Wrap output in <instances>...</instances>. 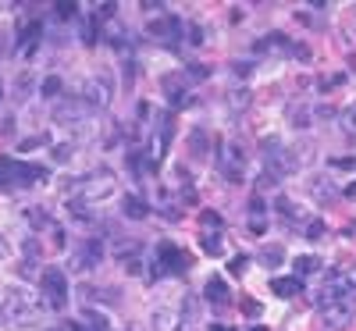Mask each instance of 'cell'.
Wrapping results in <instances>:
<instances>
[{"instance_id": "8992f818", "label": "cell", "mask_w": 356, "mask_h": 331, "mask_svg": "<svg viewBox=\"0 0 356 331\" xmlns=\"http://www.w3.org/2000/svg\"><path fill=\"white\" fill-rule=\"evenodd\" d=\"M114 193V175L111 171H93L79 178V200L93 203V200H107Z\"/></svg>"}, {"instance_id": "7dc6e473", "label": "cell", "mask_w": 356, "mask_h": 331, "mask_svg": "<svg viewBox=\"0 0 356 331\" xmlns=\"http://www.w3.org/2000/svg\"><path fill=\"white\" fill-rule=\"evenodd\" d=\"M346 196H349V200H356V186H349V189H346Z\"/></svg>"}, {"instance_id": "2e32d148", "label": "cell", "mask_w": 356, "mask_h": 331, "mask_svg": "<svg viewBox=\"0 0 356 331\" xmlns=\"http://www.w3.org/2000/svg\"><path fill=\"white\" fill-rule=\"evenodd\" d=\"M154 331H182V317L168 307H161V310H154Z\"/></svg>"}, {"instance_id": "e575fe53", "label": "cell", "mask_w": 356, "mask_h": 331, "mask_svg": "<svg viewBox=\"0 0 356 331\" xmlns=\"http://www.w3.org/2000/svg\"><path fill=\"white\" fill-rule=\"evenodd\" d=\"M29 221H33V228H50V218L43 210H29Z\"/></svg>"}, {"instance_id": "30bf717a", "label": "cell", "mask_w": 356, "mask_h": 331, "mask_svg": "<svg viewBox=\"0 0 356 331\" xmlns=\"http://www.w3.org/2000/svg\"><path fill=\"white\" fill-rule=\"evenodd\" d=\"M100 260H104V243H100V239H86V243L75 250V264H72V267H79V271H93Z\"/></svg>"}, {"instance_id": "3957f363", "label": "cell", "mask_w": 356, "mask_h": 331, "mask_svg": "<svg viewBox=\"0 0 356 331\" xmlns=\"http://www.w3.org/2000/svg\"><path fill=\"white\" fill-rule=\"evenodd\" d=\"M193 267V257L186 250H178L175 243H161L157 246V264H154V275L164 278V275H186Z\"/></svg>"}, {"instance_id": "277c9868", "label": "cell", "mask_w": 356, "mask_h": 331, "mask_svg": "<svg viewBox=\"0 0 356 331\" xmlns=\"http://www.w3.org/2000/svg\"><path fill=\"white\" fill-rule=\"evenodd\" d=\"M40 289H43V299H47L54 310H65L68 307V278H65L61 267H43Z\"/></svg>"}, {"instance_id": "603a6c76", "label": "cell", "mask_w": 356, "mask_h": 331, "mask_svg": "<svg viewBox=\"0 0 356 331\" xmlns=\"http://www.w3.org/2000/svg\"><path fill=\"white\" fill-rule=\"evenodd\" d=\"M61 89H65V79H61V75H47V79L40 82V93H43V97H61Z\"/></svg>"}, {"instance_id": "f35d334b", "label": "cell", "mask_w": 356, "mask_h": 331, "mask_svg": "<svg viewBox=\"0 0 356 331\" xmlns=\"http://www.w3.org/2000/svg\"><path fill=\"white\" fill-rule=\"evenodd\" d=\"M82 40H86L89 47L97 43V18H89V22H86V36H82Z\"/></svg>"}, {"instance_id": "83f0119b", "label": "cell", "mask_w": 356, "mask_h": 331, "mask_svg": "<svg viewBox=\"0 0 356 331\" xmlns=\"http://www.w3.org/2000/svg\"><path fill=\"white\" fill-rule=\"evenodd\" d=\"M200 221H203V228H207V232H211V228L218 232V228L225 225V221H221V214H214V210H203V214H200Z\"/></svg>"}, {"instance_id": "d6a6232c", "label": "cell", "mask_w": 356, "mask_h": 331, "mask_svg": "<svg viewBox=\"0 0 356 331\" xmlns=\"http://www.w3.org/2000/svg\"><path fill=\"white\" fill-rule=\"evenodd\" d=\"M72 154H75L72 143H57V146H54V161H68Z\"/></svg>"}, {"instance_id": "52a82bcc", "label": "cell", "mask_w": 356, "mask_h": 331, "mask_svg": "<svg viewBox=\"0 0 356 331\" xmlns=\"http://www.w3.org/2000/svg\"><path fill=\"white\" fill-rule=\"evenodd\" d=\"M356 317V299H339V303L321 307V324L324 331H346Z\"/></svg>"}, {"instance_id": "bcb514c9", "label": "cell", "mask_w": 356, "mask_h": 331, "mask_svg": "<svg viewBox=\"0 0 356 331\" xmlns=\"http://www.w3.org/2000/svg\"><path fill=\"white\" fill-rule=\"evenodd\" d=\"M68 331H86V324H82V321H72V324H68Z\"/></svg>"}, {"instance_id": "ab89813d", "label": "cell", "mask_w": 356, "mask_h": 331, "mask_svg": "<svg viewBox=\"0 0 356 331\" xmlns=\"http://www.w3.org/2000/svg\"><path fill=\"white\" fill-rule=\"evenodd\" d=\"M186 33H189V43H193V47L203 43V29H200V25H186Z\"/></svg>"}, {"instance_id": "4fadbf2b", "label": "cell", "mask_w": 356, "mask_h": 331, "mask_svg": "<svg viewBox=\"0 0 356 331\" xmlns=\"http://www.w3.org/2000/svg\"><path fill=\"white\" fill-rule=\"evenodd\" d=\"M186 33V25L178 22V18H157L150 22V36L161 40V43H175V36H182Z\"/></svg>"}, {"instance_id": "ac0fdd59", "label": "cell", "mask_w": 356, "mask_h": 331, "mask_svg": "<svg viewBox=\"0 0 356 331\" xmlns=\"http://www.w3.org/2000/svg\"><path fill=\"white\" fill-rule=\"evenodd\" d=\"M122 214L132 218V221H146L150 218V207H146V200H139V196H125L122 200Z\"/></svg>"}, {"instance_id": "f6af8a7d", "label": "cell", "mask_w": 356, "mask_h": 331, "mask_svg": "<svg viewBox=\"0 0 356 331\" xmlns=\"http://www.w3.org/2000/svg\"><path fill=\"white\" fill-rule=\"evenodd\" d=\"M342 275H346V278H349V282L356 285V260H353V267H349V271H342Z\"/></svg>"}, {"instance_id": "816d5d0a", "label": "cell", "mask_w": 356, "mask_h": 331, "mask_svg": "<svg viewBox=\"0 0 356 331\" xmlns=\"http://www.w3.org/2000/svg\"><path fill=\"white\" fill-rule=\"evenodd\" d=\"M0 97H4V89H0Z\"/></svg>"}, {"instance_id": "8d00e7d4", "label": "cell", "mask_w": 356, "mask_h": 331, "mask_svg": "<svg viewBox=\"0 0 356 331\" xmlns=\"http://www.w3.org/2000/svg\"><path fill=\"white\" fill-rule=\"evenodd\" d=\"M193 146H196V150H193V154H196V157H203V154H207V136H203L200 129L193 132Z\"/></svg>"}, {"instance_id": "f907efd6", "label": "cell", "mask_w": 356, "mask_h": 331, "mask_svg": "<svg viewBox=\"0 0 356 331\" xmlns=\"http://www.w3.org/2000/svg\"><path fill=\"white\" fill-rule=\"evenodd\" d=\"M253 331H267V328H253Z\"/></svg>"}, {"instance_id": "7402d4cb", "label": "cell", "mask_w": 356, "mask_h": 331, "mask_svg": "<svg viewBox=\"0 0 356 331\" xmlns=\"http://www.w3.org/2000/svg\"><path fill=\"white\" fill-rule=\"evenodd\" d=\"M282 260H285V246H278V243H271V246L260 250V264H264V267H278Z\"/></svg>"}, {"instance_id": "ffe728a7", "label": "cell", "mask_w": 356, "mask_h": 331, "mask_svg": "<svg viewBox=\"0 0 356 331\" xmlns=\"http://www.w3.org/2000/svg\"><path fill=\"white\" fill-rule=\"evenodd\" d=\"M200 246H203V253L221 257V250H225V239H221V232H203V235H200Z\"/></svg>"}, {"instance_id": "8fae6325", "label": "cell", "mask_w": 356, "mask_h": 331, "mask_svg": "<svg viewBox=\"0 0 356 331\" xmlns=\"http://www.w3.org/2000/svg\"><path fill=\"white\" fill-rule=\"evenodd\" d=\"M203 296H207V303H211L214 310H225V307H232V292H228L225 278H207V285H203Z\"/></svg>"}, {"instance_id": "f546056e", "label": "cell", "mask_w": 356, "mask_h": 331, "mask_svg": "<svg viewBox=\"0 0 356 331\" xmlns=\"http://www.w3.org/2000/svg\"><path fill=\"white\" fill-rule=\"evenodd\" d=\"M307 239H324V232H328V228H324V221L321 218H314V221H307Z\"/></svg>"}, {"instance_id": "74e56055", "label": "cell", "mask_w": 356, "mask_h": 331, "mask_svg": "<svg viewBox=\"0 0 356 331\" xmlns=\"http://www.w3.org/2000/svg\"><path fill=\"white\" fill-rule=\"evenodd\" d=\"M79 292H82V299H86V303H93V299H100V292H97V289H89V285H86V289H79ZM104 299L118 303V296H104Z\"/></svg>"}, {"instance_id": "7bdbcfd3", "label": "cell", "mask_w": 356, "mask_h": 331, "mask_svg": "<svg viewBox=\"0 0 356 331\" xmlns=\"http://www.w3.org/2000/svg\"><path fill=\"white\" fill-rule=\"evenodd\" d=\"M243 310H246L250 317H257V314H260V303H253V299H246V303H243Z\"/></svg>"}, {"instance_id": "681fc988", "label": "cell", "mask_w": 356, "mask_h": 331, "mask_svg": "<svg viewBox=\"0 0 356 331\" xmlns=\"http://www.w3.org/2000/svg\"><path fill=\"white\" fill-rule=\"evenodd\" d=\"M47 331H68V328H47Z\"/></svg>"}, {"instance_id": "d6986e66", "label": "cell", "mask_w": 356, "mask_h": 331, "mask_svg": "<svg viewBox=\"0 0 356 331\" xmlns=\"http://www.w3.org/2000/svg\"><path fill=\"white\" fill-rule=\"evenodd\" d=\"M271 292L282 296V299H292V296L303 292V282H300V278H275V282H271Z\"/></svg>"}, {"instance_id": "44dd1931", "label": "cell", "mask_w": 356, "mask_h": 331, "mask_svg": "<svg viewBox=\"0 0 356 331\" xmlns=\"http://www.w3.org/2000/svg\"><path fill=\"white\" fill-rule=\"evenodd\" d=\"M292 267H296V275H292V278H300V282H303V278H310V275H317V271H321V260H317V257H300Z\"/></svg>"}, {"instance_id": "7c38bea8", "label": "cell", "mask_w": 356, "mask_h": 331, "mask_svg": "<svg viewBox=\"0 0 356 331\" xmlns=\"http://www.w3.org/2000/svg\"><path fill=\"white\" fill-rule=\"evenodd\" d=\"M161 86H164V93H168L171 107H182V104H189V89H186V72H182V75H164V79H161Z\"/></svg>"}, {"instance_id": "484cf974", "label": "cell", "mask_w": 356, "mask_h": 331, "mask_svg": "<svg viewBox=\"0 0 356 331\" xmlns=\"http://www.w3.org/2000/svg\"><path fill=\"white\" fill-rule=\"evenodd\" d=\"M86 331H107L104 314H97V310H86Z\"/></svg>"}, {"instance_id": "9c48e42d", "label": "cell", "mask_w": 356, "mask_h": 331, "mask_svg": "<svg viewBox=\"0 0 356 331\" xmlns=\"http://www.w3.org/2000/svg\"><path fill=\"white\" fill-rule=\"evenodd\" d=\"M89 114H93V107H89L82 97H75V100H61V104H57L54 122H57V125H82Z\"/></svg>"}, {"instance_id": "5bb4252c", "label": "cell", "mask_w": 356, "mask_h": 331, "mask_svg": "<svg viewBox=\"0 0 356 331\" xmlns=\"http://www.w3.org/2000/svg\"><path fill=\"white\" fill-rule=\"evenodd\" d=\"M310 196H314L317 203L328 207V203H335V200L342 196V189L332 182V178H310Z\"/></svg>"}, {"instance_id": "e0dca14e", "label": "cell", "mask_w": 356, "mask_h": 331, "mask_svg": "<svg viewBox=\"0 0 356 331\" xmlns=\"http://www.w3.org/2000/svg\"><path fill=\"white\" fill-rule=\"evenodd\" d=\"M68 214H72L75 221H82V225H97V210L89 207L86 200H79V196L68 200Z\"/></svg>"}, {"instance_id": "d590c367", "label": "cell", "mask_w": 356, "mask_h": 331, "mask_svg": "<svg viewBox=\"0 0 356 331\" xmlns=\"http://www.w3.org/2000/svg\"><path fill=\"white\" fill-rule=\"evenodd\" d=\"M50 235H54V246H57V250L68 246V239H65V228H61V225H50Z\"/></svg>"}, {"instance_id": "c3c4849f", "label": "cell", "mask_w": 356, "mask_h": 331, "mask_svg": "<svg viewBox=\"0 0 356 331\" xmlns=\"http://www.w3.org/2000/svg\"><path fill=\"white\" fill-rule=\"evenodd\" d=\"M211 331H232V328H218V324H214V328H211Z\"/></svg>"}, {"instance_id": "d4e9b609", "label": "cell", "mask_w": 356, "mask_h": 331, "mask_svg": "<svg viewBox=\"0 0 356 331\" xmlns=\"http://www.w3.org/2000/svg\"><path fill=\"white\" fill-rule=\"evenodd\" d=\"M289 125L307 129L310 125V107H289Z\"/></svg>"}, {"instance_id": "4316f807", "label": "cell", "mask_w": 356, "mask_h": 331, "mask_svg": "<svg viewBox=\"0 0 356 331\" xmlns=\"http://www.w3.org/2000/svg\"><path fill=\"white\" fill-rule=\"evenodd\" d=\"M339 118H342V129H346L349 136H356V104H353V107H346Z\"/></svg>"}, {"instance_id": "7a4b0ae2", "label": "cell", "mask_w": 356, "mask_h": 331, "mask_svg": "<svg viewBox=\"0 0 356 331\" xmlns=\"http://www.w3.org/2000/svg\"><path fill=\"white\" fill-rule=\"evenodd\" d=\"M47 182L50 171L40 168V164H22V161H11V157H0V186H33V182Z\"/></svg>"}, {"instance_id": "4dcf8cb0", "label": "cell", "mask_w": 356, "mask_h": 331, "mask_svg": "<svg viewBox=\"0 0 356 331\" xmlns=\"http://www.w3.org/2000/svg\"><path fill=\"white\" fill-rule=\"evenodd\" d=\"M228 104H232L235 111H239V107H250V93H246V89H235V93L228 97Z\"/></svg>"}, {"instance_id": "ba28073f", "label": "cell", "mask_w": 356, "mask_h": 331, "mask_svg": "<svg viewBox=\"0 0 356 331\" xmlns=\"http://www.w3.org/2000/svg\"><path fill=\"white\" fill-rule=\"evenodd\" d=\"M82 100L93 107V111H104L111 107L114 100V86H111V75H89L86 86H82Z\"/></svg>"}, {"instance_id": "f1b7e54d", "label": "cell", "mask_w": 356, "mask_h": 331, "mask_svg": "<svg viewBox=\"0 0 356 331\" xmlns=\"http://www.w3.org/2000/svg\"><path fill=\"white\" fill-rule=\"evenodd\" d=\"M75 11H79V4H68V0H61V4H54V15L61 18V22H65V18H75Z\"/></svg>"}, {"instance_id": "60d3db41", "label": "cell", "mask_w": 356, "mask_h": 331, "mask_svg": "<svg viewBox=\"0 0 356 331\" xmlns=\"http://www.w3.org/2000/svg\"><path fill=\"white\" fill-rule=\"evenodd\" d=\"M18 89H22L18 97H29V89H33V75H18Z\"/></svg>"}, {"instance_id": "b9f144b4", "label": "cell", "mask_w": 356, "mask_h": 331, "mask_svg": "<svg viewBox=\"0 0 356 331\" xmlns=\"http://www.w3.org/2000/svg\"><path fill=\"white\" fill-rule=\"evenodd\" d=\"M264 210H267V207H264V200H260V196H253V203H250V214H253V218H260Z\"/></svg>"}, {"instance_id": "ee69618b", "label": "cell", "mask_w": 356, "mask_h": 331, "mask_svg": "<svg viewBox=\"0 0 356 331\" xmlns=\"http://www.w3.org/2000/svg\"><path fill=\"white\" fill-rule=\"evenodd\" d=\"M250 72H253V68H250V65H246V61H239V65H235V75H243V79H246V75H250Z\"/></svg>"}, {"instance_id": "5b68a950", "label": "cell", "mask_w": 356, "mask_h": 331, "mask_svg": "<svg viewBox=\"0 0 356 331\" xmlns=\"http://www.w3.org/2000/svg\"><path fill=\"white\" fill-rule=\"evenodd\" d=\"M29 314H33V303L25 299L22 289H11L0 296V324H22L29 321Z\"/></svg>"}, {"instance_id": "9a60e30c", "label": "cell", "mask_w": 356, "mask_h": 331, "mask_svg": "<svg viewBox=\"0 0 356 331\" xmlns=\"http://www.w3.org/2000/svg\"><path fill=\"white\" fill-rule=\"evenodd\" d=\"M257 50H260V54H289V57H292L296 43H289V36H282V33H271V36H264V40L257 43Z\"/></svg>"}, {"instance_id": "836d02e7", "label": "cell", "mask_w": 356, "mask_h": 331, "mask_svg": "<svg viewBox=\"0 0 356 331\" xmlns=\"http://www.w3.org/2000/svg\"><path fill=\"white\" fill-rule=\"evenodd\" d=\"M275 207H278V214H282V218H296V207H292V200L278 196V200H275Z\"/></svg>"}, {"instance_id": "6da1fadb", "label": "cell", "mask_w": 356, "mask_h": 331, "mask_svg": "<svg viewBox=\"0 0 356 331\" xmlns=\"http://www.w3.org/2000/svg\"><path fill=\"white\" fill-rule=\"evenodd\" d=\"M214 164H218V171H221L225 182H232V186H239V182H243L246 154H243V146L235 143V139H221V143H218V157H214Z\"/></svg>"}, {"instance_id": "1f68e13d", "label": "cell", "mask_w": 356, "mask_h": 331, "mask_svg": "<svg viewBox=\"0 0 356 331\" xmlns=\"http://www.w3.org/2000/svg\"><path fill=\"white\" fill-rule=\"evenodd\" d=\"M246 267H250V257H246V253H239V257H235V260L228 264L232 275H246Z\"/></svg>"}, {"instance_id": "cb8c5ba5", "label": "cell", "mask_w": 356, "mask_h": 331, "mask_svg": "<svg viewBox=\"0 0 356 331\" xmlns=\"http://www.w3.org/2000/svg\"><path fill=\"white\" fill-rule=\"evenodd\" d=\"M196 317H200V299H193V296H186V303H182V328H189V324H196Z\"/></svg>"}]
</instances>
